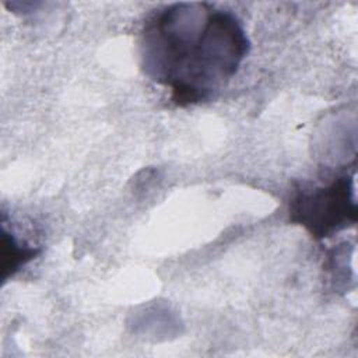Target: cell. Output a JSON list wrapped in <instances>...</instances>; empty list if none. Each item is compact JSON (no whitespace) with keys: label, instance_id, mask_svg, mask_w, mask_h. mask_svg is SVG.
<instances>
[{"label":"cell","instance_id":"1","mask_svg":"<svg viewBox=\"0 0 358 358\" xmlns=\"http://www.w3.org/2000/svg\"><path fill=\"white\" fill-rule=\"evenodd\" d=\"M249 49V38L235 14L194 1L152 13L140 41L144 73L169 88L178 106L218 94L238 73Z\"/></svg>","mask_w":358,"mask_h":358},{"label":"cell","instance_id":"2","mask_svg":"<svg viewBox=\"0 0 358 358\" xmlns=\"http://www.w3.org/2000/svg\"><path fill=\"white\" fill-rule=\"evenodd\" d=\"M289 220L316 239L329 238L354 224V175H341L324 185L299 187L289 201Z\"/></svg>","mask_w":358,"mask_h":358},{"label":"cell","instance_id":"3","mask_svg":"<svg viewBox=\"0 0 358 358\" xmlns=\"http://www.w3.org/2000/svg\"><path fill=\"white\" fill-rule=\"evenodd\" d=\"M3 262H1V278L6 281L13 277L21 267L35 259L41 249L31 246L25 242H20L13 232H8L3 225Z\"/></svg>","mask_w":358,"mask_h":358}]
</instances>
